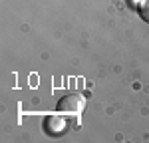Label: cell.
I'll list each match as a JSON object with an SVG mask.
<instances>
[{
	"instance_id": "7a4b0ae2",
	"label": "cell",
	"mask_w": 149,
	"mask_h": 143,
	"mask_svg": "<svg viewBox=\"0 0 149 143\" xmlns=\"http://www.w3.org/2000/svg\"><path fill=\"white\" fill-rule=\"evenodd\" d=\"M64 129H66V121H62V119H58V117H50L48 119V123H46V131L48 133L60 135Z\"/></svg>"
},
{
	"instance_id": "3957f363",
	"label": "cell",
	"mask_w": 149,
	"mask_h": 143,
	"mask_svg": "<svg viewBox=\"0 0 149 143\" xmlns=\"http://www.w3.org/2000/svg\"><path fill=\"white\" fill-rule=\"evenodd\" d=\"M137 10H139V16H141L145 22H149V0H141Z\"/></svg>"
},
{
	"instance_id": "6da1fadb",
	"label": "cell",
	"mask_w": 149,
	"mask_h": 143,
	"mask_svg": "<svg viewBox=\"0 0 149 143\" xmlns=\"http://www.w3.org/2000/svg\"><path fill=\"white\" fill-rule=\"evenodd\" d=\"M84 106H86V99H84L80 94H68L66 97H62V99H60L58 109H60V111H64V113L78 115V113H81Z\"/></svg>"
}]
</instances>
